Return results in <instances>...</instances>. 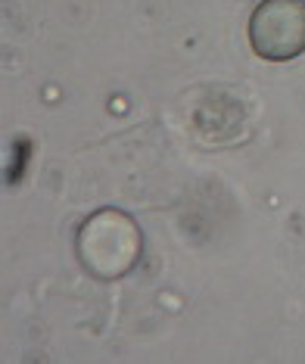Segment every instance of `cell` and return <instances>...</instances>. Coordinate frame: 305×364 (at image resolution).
<instances>
[{
  "instance_id": "cell-1",
  "label": "cell",
  "mask_w": 305,
  "mask_h": 364,
  "mask_svg": "<svg viewBox=\"0 0 305 364\" xmlns=\"http://www.w3.org/2000/svg\"><path fill=\"white\" fill-rule=\"evenodd\" d=\"M75 255L90 277L119 280L137 268L144 255V234L131 215L100 209L81 221L75 234Z\"/></svg>"
},
{
  "instance_id": "cell-2",
  "label": "cell",
  "mask_w": 305,
  "mask_h": 364,
  "mask_svg": "<svg viewBox=\"0 0 305 364\" xmlns=\"http://www.w3.org/2000/svg\"><path fill=\"white\" fill-rule=\"evenodd\" d=\"M250 47L268 63L305 53V0H262L250 16Z\"/></svg>"
}]
</instances>
